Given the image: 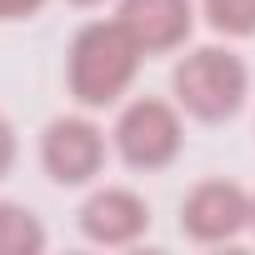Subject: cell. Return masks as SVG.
<instances>
[{
    "mask_svg": "<svg viewBox=\"0 0 255 255\" xmlns=\"http://www.w3.org/2000/svg\"><path fill=\"white\" fill-rule=\"evenodd\" d=\"M140 60H145L140 40L120 20H90L70 40V95L85 110L115 105L140 75Z\"/></svg>",
    "mask_w": 255,
    "mask_h": 255,
    "instance_id": "6da1fadb",
    "label": "cell"
},
{
    "mask_svg": "<svg viewBox=\"0 0 255 255\" xmlns=\"http://www.w3.org/2000/svg\"><path fill=\"white\" fill-rule=\"evenodd\" d=\"M170 90H175V105L205 125H220L230 115H240L245 95H250V70L235 50H220V45H200L190 50L175 75H170Z\"/></svg>",
    "mask_w": 255,
    "mask_h": 255,
    "instance_id": "7a4b0ae2",
    "label": "cell"
},
{
    "mask_svg": "<svg viewBox=\"0 0 255 255\" xmlns=\"http://www.w3.org/2000/svg\"><path fill=\"white\" fill-rule=\"evenodd\" d=\"M115 155L130 165V170H165L180 145H185V125H180V110L165 105V100H130L115 120Z\"/></svg>",
    "mask_w": 255,
    "mask_h": 255,
    "instance_id": "3957f363",
    "label": "cell"
},
{
    "mask_svg": "<svg viewBox=\"0 0 255 255\" xmlns=\"http://www.w3.org/2000/svg\"><path fill=\"white\" fill-rule=\"evenodd\" d=\"M250 230V190L235 180H200L180 200V235L195 245H230Z\"/></svg>",
    "mask_w": 255,
    "mask_h": 255,
    "instance_id": "277c9868",
    "label": "cell"
},
{
    "mask_svg": "<svg viewBox=\"0 0 255 255\" xmlns=\"http://www.w3.org/2000/svg\"><path fill=\"white\" fill-rule=\"evenodd\" d=\"M40 165L55 185H85L105 170V130L85 115H55L40 135Z\"/></svg>",
    "mask_w": 255,
    "mask_h": 255,
    "instance_id": "5b68a950",
    "label": "cell"
},
{
    "mask_svg": "<svg viewBox=\"0 0 255 255\" xmlns=\"http://www.w3.org/2000/svg\"><path fill=\"white\" fill-rule=\"evenodd\" d=\"M145 230H150V205L125 185H105L80 205V235L95 245H135Z\"/></svg>",
    "mask_w": 255,
    "mask_h": 255,
    "instance_id": "8992f818",
    "label": "cell"
},
{
    "mask_svg": "<svg viewBox=\"0 0 255 255\" xmlns=\"http://www.w3.org/2000/svg\"><path fill=\"white\" fill-rule=\"evenodd\" d=\"M115 20L140 40L145 55H165L180 50L195 30V5L190 0H120Z\"/></svg>",
    "mask_w": 255,
    "mask_h": 255,
    "instance_id": "52a82bcc",
    "label": "cell"
},
{
    "mask_svg": "<svg viewBox=\"0 0 255 255\" xmlns=\"http://www.w3.org/2000/svg\"><path fill=\"white\" fill-rule=\"evenodd\" d=\"M45 225L35 220V210L0 200V255H40L45 250Z\"/></svg>",
    "mask_w": 255,
    "mask_h": 255,
    "instance_id": "ba28073f",
    "label": "cell"
},
{
    "mask_svg": "<svg viewBox=\"0 0 255 255\" xmlns=\"http://www.w3.org/2000/svg\"><path fill=\"white\" fill-rule=\"evenodd\" d=\"M200 10L215 35H230V40L255 35V0H200Z\"/></svg>",
    "mask_w": 255,
    "mask_h": 255,
    "instance_id": "9c48e42d",
    "label": "cell"
},
{
    "mask_svg": "<svg viewBox=\"0 0 255 255\" xmlns=\"http://www.w3.org/2000/svg\"><path fill=\"white\" fill-rule=\"evenodd\" d=\"M15 155H20V140H15V125L0 115V180L15 170Z\"/></svg>",
    "mask_w": 255,
    "mask_h": 255,
    "instance_id": "30bf717a",
    "label": "cell"
},
{
    "mask_svg": "<svg viewBox=\"0 0 255 255\" xmlns=\"http://www.w3.org/2000/svg\"><path fill=\"white\" fill-rule=\"evenodd\" d=\"M45 0H0V20H30Z\"/></svg>",
    "mask_w": 255,
    "mask_h": 255,
    "instance_id": "8fae6325",
    "label": "cell"
},
{
    "mask_svg": "<svg viewBox=\"0 0 255 255\" xmlns=\"http://www.w3.org/2000/svg\"><path fill=\"white\" fill-rule=\"evenodd\" d=\"M250 230H255V195H250Z\"/></svg>",
    "mask_w": 255,
    "mask_h": 255,
    "instance_id": "7c38bea8",
    "label": "cell"
},
{
    "mask_svg": "<svg viewBox=\"0 0 255 255\" xmlns=\"http://www.w3.org/2000/svg\"><path fill=\"white\" fill-rule=\"evenodd\" d=\"M70 5H100V0H70Z\"/></svg>",
    "mask_w": 255,
    "mask_h": 255,
    "instance_id": "4fadbf2b",
    "label": "cell"
}]
</instances>
